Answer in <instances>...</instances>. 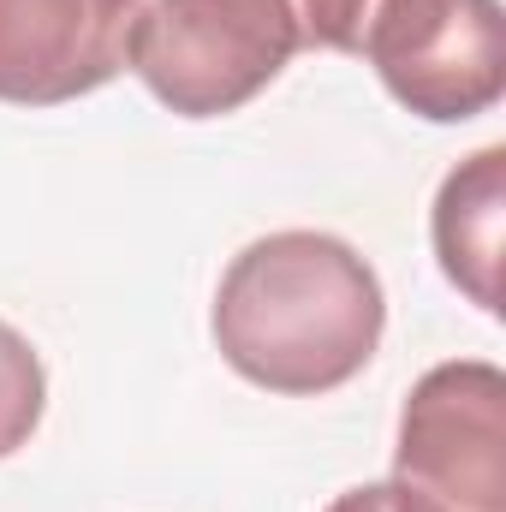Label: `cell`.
<instances>
[{
	"instance_id": "cell-5",
	"label": "cell",
	"mask_w": 506,
	"mask_h": 512,
	"mask_svg": "<svg viewBox=\"0 0 506 512\" xmlns=\"http://www.w3.org/2000/svg\"><path fill=\"white\" fill-rule=\"evenodd\" d=\"M143 0H0V102L60 108L126 72Z\"/></svg>"
},
{
	"instance_id": "cell-7",
	"label": "cell",
	"mask_w": 506,
	"mask_h": 512,
	"mask_svg": "<svg viewBox=\"0 0 506 512\" xmlns=\"http://www.w3.org/2000/svg\"><path fill=\"white\" fill-rule=\"evenodd\" d=\"M42 405H48V376H42V358L30 352V340L0 322V459L18 453L36 423H42Z\"/></svg>"
},
{
	"instance_id": "cell-6",
	"label": "cell",
	"mask_w": 506,
	"mask_h": 512,
	"mask_svg": "<svg viewBox=\"0 0 506 512\" xmlns=\"http://www.w3.org/2000/svg\"><path fill=\"white\" fill-rule=\"evenodd\" d=\"M501 233H506V149L489 143L459 161L435 197V256L441 274L477 304L501 310Z\"/></svg>"
},
{
	"instance_id": "cell-1",
	"label": "cell",
	"mask_w": 506,
	"mask_h": 512,
	"mask_svg": "<svg viewBox=\"0 0 506 512\" xmlns=\"http://www.w3.org/2000/svg\"><path fill=\"white\" fill-rule=\"evenodd\" d=\"M381 328L376 268L334 233H268L227 262L215 292L221 358L268 393L346 387L376 358Z\"/></svg>"
},
{
	"instance_id": "cell-2",
	"label": "cell",
	"mask_w": 506,
	"mask_h": 512,
	"mask_svg": "<svg viewBox=\"0 0 506 512\" xmlns=\"http://www.w3.org/2000/svg\"><path fill=\"white\" fill-rule=\"evenodd\" d=\"M298 48L286 0H149L126 66L179 120H221L262 96Z\"/></svg>"
},
{
	"instance_id": "cell-9",
	"label": "cell",
	"mask_w": 506,
	"mask_h": 512,
	"mask_svg": "<svg viewBox=\"0 0 506 512\" xmlns=\"http://www.w3.org/2000/svg\"><path fill=\"white\" fill-rule=\"evenodd\" d=\"M328 512H399V507H393V489L387 483H358V489H346Z\"/></svg>"
},
{
	"instance_id": "cell-8",
	"label": "cell",
	"mask_w": 506,
	"mask_h": 512,
	"mask_svg": "<svg viewBox=\"0 0 506 512\" xmlns=\"http://www.w3.org/2000/svg\"><path fill=\"white\" fill-rule=\"evenodd\" d=\"M286 6H292V18H298V42H304V48L358 54L381 0H286Z\"/></svg>"
},
{
	"instance_id": "cell-4",
	"label": "cell",
	"mask_w": 506,
	"mask_h": 512,
	"mask_svg": "<svg viewBox=\"0 0 506 512\" xmlns=\"http://www.w3.org/2000/svg\"><path fill=\"white\" fill-rule=\"evenodd\" d=\"M358 54L399 108L435 126L477 120L506 96L501 0H381Z\"/></svg>"
},
{
	"instance_id": "cell-3",
	"label": "cell",
	"mask_w": 506,
	"mask_h": 512,
	"mask_svg": "<svg viewBox=\"0 0 506 512\" xmlns=\"http://www.w3.org/2000/svg\"><path fill=\"white\" fill-rule=\"evenodd\" d=\"M387 489L399 512H506V376L495 364H435L405 393Z\"/></svg>"
}]
</instances>
